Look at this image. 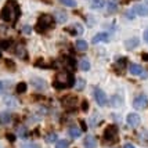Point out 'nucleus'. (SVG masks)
I'll list each match as a JSON object with an SVG mask.
<instances>
[{"label":"nucleus","mask_w":148,"mask_h":148,"mask_svg":"<svg viewBox=\"0 0 148 148\" xmlns=\"http://www.w3.org/2000/svg\"><path fill=\"white\" fill-rule=\"evenodd\" d=\"M104 4H105V1H104V0H91V8H94V10H100V8H103Z\"/></svg>","instance_id":"nucleus-21"},{"label":"nucleus","mask_w":148,"mask_h":148,"mask_svg":"<svg viewBox=\"0 0 148 148\" xmlns=\"http://www.w3.org/2000/svg\"><path fill=\"white\" fill-rule=\"evenodd\" d=\"M75 47H76L77 51H86L87 50V42H84L83 39H77L76 43H75Z\"/></svg>","instance_id":"nucleus-15"},{"label":"nucleus","mask_w":148,"mask_h":148,"mask_svg":"<svg viewBox=\"0 0 148 148\" xmlns=\"http://www.w3.org/2000/svg\"><path fill=\"white\" fill-rule=\"evenodd\" d=\"M46 141H47V143L57 141V134H56V133H50V134H47V136H46Z\"/></svg>","instance_id":"nucleus-28"},{"label":"nucleus","mask_w":148,"mask_h":148,"mask_svg":"<svg viewBox=\"0 0 148 148\" xmlns=\"http://www.w3.org/2000/svg\"><path fill=\"white\" fill-rule=\"evenodd\" d=\"M26 89H28L26 83H25V82H21V83L17 84V89H15V90H17V93H18V94H22V93H25V91H26Z\"/></svg>","instance_id":"nucleus-22"},{"label":"nucleus","mask_w":148,"mask_h":148,"mask_svg":"<svg viewBox=\"0 0 148 148\" xmlns=\"http://www.w3.org/2000/svg\"><path fill=\"white\" fill-rule=\"evenodd\" d=\"M94 100H96V103L98 104V105H101V107L107 105V103H108L107 94H105L101 89H98V87L94 89Z\"/></svg>","instance_id":"nucleus-6"},{"label":"nucleus","mask_w":148,"mask_h":148,"mask_svg":"<svg viewBox=\"0 0 148 148\" xmlns=\"http://www.w3.org/2000/svg\"><path fill=\"white\" fill-rule=\"evenodd\" d=\"M31 83H32L33 87H36L39 90H45L46 89V82L43 79H40V77H32Z\"/></svg>","instance_id":"nucleus-10"},{"label":"nucleus","mask_w":148,"mask_h":148,"mask_svg":"<svg viewBox=\"0 0 148 148\" xmlns=\"http://www.w3.org/2000/svg\"><path fill=\"white\" fill-rule=\"evenodd\" d=\"M18 134L21 136V137H25V136H26V129H25V127H19V129H18Z\"/></svg>","instance_id":"nucleus-34"},{"label":"nucleus","mask_w":148,"mask_h":148,"mask_svg":"<svg viewBox=\"0 0 148 148\" xmlns=\"http://www.w3.org/2000/svg\"><path fill=\"white\" fill-rule=\"evenodd\" d=\"M126 64H127V60H126L125 57H122V58H119V60L116 61L115 68H116V69H121V71H123V69H125V66H126Z\"/></svg>","instance_id":"nucleus-19"},{"label":"nucleus","mask_w":148,"mask_h":148,"mask_svg":"<svg viewBox=\"0 0 148 148\" xmlns=\"http://www.w3.org/2000/svg\"><path fill=\"white\" fill-rule=\"evenodd\" d=\"M21 15V10H19V4L15 0H7V3L0 11V18L6 22L10 24H15L17 19Z\"/></svg>","instance_id":"nucleus-1"},{"label":"nucleus","mask_w":148,"mask_h":148,"mask_svg":"<svg viewBox=\"0 0 148 148\" xmlns=\"http://www.w3.org/2000/svg\"><path fill=\"white\" fill-rule=\"evenodd\" d=\"M10 46H11V40H1V42H0V47H1L3 50L10 49Z\"/></svg>","instance_id":"nucleus-29"},{"label":"nucleus","mask_w":148,"mask_h":148,"mask_svg":"<svg viewBox=\"0 0 148 148\" xmlns=\"http://www.w3.org/2000/svg\"><path fill=\"white\" fill-rule=\"evenodd\" d=\"M110 40V36L107 33H97L96 36L93 38V43H100V42H108Z\"/></svg>","instance_id":"nucleus-14"},{"label":"nucleus","mask_w":148,"mask_h":148,"mask_svg":"<svg viewBox=\"0 0 148 148\" xmlns=\"http://www.w3.org/2000/svg\"><path fill=\"white\" fill-rule=\"evenodd\" d=\"M143 58H145V60H148V54H143Z\"/></svg>","instance_id":"nucleus-43"},{"label":"nucleus","mask_w":148,"mask_h":148,"mask_svg":"<svg viewBox=\"0 0 148 148\" xmlns=\"http://www.w3.org/2000/svg\"><path fill=\"white\" fill-rule=\"evenodd\" d=\"M61 104H62V107H64L65 110L72 111L73 108H76L77 98H76V96H73V94H68V96H65L61 98Z\"/></svg>","instance_id":"nucleus-5"},{"label":"nucleus","mask_w":148,"mask_h":148,"mask_svg":"<svg viewBox=\"0 0 148 148\" xmlns=\"http://www.w3.org/2000/svg\"><path fill=\"white\" fill-rule=\"evenodd\" d=\"M138 43H140V40H138L137 38H133V39H129V40L125 43V46H126V49H127V50H132V49L137 47Z\"/></svg>","instance_id":"nucleus-16"},{"label":"nucleus","mask_w":148,"mask_h":148,"mask_svg":"<svg viewBox=\"0 0 148 148\" xmlns=\"http://www.w3.org/2000/svg\"><path fill=\"white\" fill-rule=\"evenodd\" d=\"M83 145L86 148H96L97 145V140L94 136H86V138H84L83 141Z\"/></svg>","instance_id":"nucleus-11"},{"label":"nucleus","mask_w":148,"mask_h":148,"mask_svg":"<svg viewBox=\"0 0 148 148\" xmlns=\"http://www.w3.org/2000/svg\"><path fill=\"white\" fill-rule=\"evenodd\" d=\"M147 105H148V98L144 94L137 96L134 98V101H133V107L136 110H144V108H147Z\"/></svg>","instance_id":"nucleus-7"},{"label":"nucleus","mask_w":148,"mask_h":148,"mask_svg":"<svg viewBox=\"0 0 148 148\" xmlns=\"http://www.w3.org/2000/svg\"><path fill=\"white\" fill-rule=\"evenodd\" d=\"M75 83H76V90H79V91L83 90V87H84V80L83 79H77Z\"/></svg>","instance_id":"nucleus-31"},{"label":"nucleus","mask_w":148,"mask_h":148,"mask_svg":"<svg viewBox=\"0 0 148 148\" xmlns=\"http://www.w3.org/2000/svg\"><path fill=\"white\" fill-rule=\"evenodd\" d=\"M133 11H134V13H137V14H140L141 17H147V15H148V8L145 6H136Z\"/></svg>","instance_id":"nucleus-18"},{"label":"nucleus","mask_w":148,"mask_h":148,"mask_svg":"<svg viewBox=\"0 0 148 148\" xmlns=\"http://www.w3.org/2000/svg\"><path fill=\"white\" fill-rule=\"evenodd\" d=\"M80 69H82V71H89V69H90V62H89L86 58H83V60L80 61Z\"/></svg>","instance_id":"nucleus-25"},{"label":"nucleus","mask_w":148,"mask_h":148,"mask_svg":"<svg viewBox=\"0 0 148 148\" xmlns=\"http://www.w3.org/2000/svg\"><path fill=\"white\" fill-rule=\"evenodd\" d=\"M80 125H82V129H83V130H86V125H84V122H83V121L80 122Z\"/></svg>","instance_id":"nucleus-42"},{"label":"nucleus","mask_w":148,"mask_h":148,"mask_svg":"<svg viewBox=\"0 0 148 148\" xmlns=\"http://www.w3.org/2000/svg\"><path fill=\"white\" fill-rule=\"evenodd\" d=\"M72 28H75V29H68V31L71 33H73V35H75V33H77V35H82V33H83V28H82V25H79V24H77V25H73Z\"/></svg>","instance_id":"nucleus-23"},{"label":"nucleus","mask_w":148,"mask_h":148,"mask_svg":"<svg viewBox=\"0 0 148 148\" xmlns=\"http://www.w3.org/2000/svg\"><path fill=\"white\" fill-rule=\"evenodd\" d=\"M129 71H130L132 75H136V76L148 77V73H145V69L143 68L141 65H138V64H130L129 65Z\"/></svg>","instance_id":"nucleus-8"},{"label":"nucleus","mask_w":148,"mask_h":148,"mask_svg":"<svg viewBox=\"0 0 148 148\" xmlns=\"http://www.w3.org/2000/svg\"><path fill=\"white\" fill-rule=\"evenodd\" d=\"M68 133H69V136H71L72 138H77V137H80V134H82V130L77 129L76 126H71L69 130H68Z\"/></svg>","instance_id":"nucleus-17"},{"label":"nucleus","mask_w":148,"mask_h":148,"mask_svg":"<svg viewBox=\"0 0 148 148\" xmlns=\"http://www.w3.org/2000/svg\"><path fill=\"white\" fill-rule=\"evenodd\" d=\"M69 147V141H66V140H58L56 143V148H68Z\"/></svg>","instance_id":"nucleus-26"},{"label":"nucleus","mask_w":148,"mask_h":148,"mask_svg":"<svg viewBox=\"0 0 148 148\" xmlns=\"http://www.w3.org/2000/svg\"><path fill=\"white\" fill-rule=\"evenodd\" d=\"M104 140L110 144H114V143L118 141V127L114 125L108 126L104 130Z\"/></svg>","instance_id":"nucleus-4"},{"label":"nucleus","mask_w":148,"mask_h":148,"mask_svg":"<svg viewBox=\"0 0 148 148\" xmlns=\"http://www.w3.org/2000/svg\"><path fill=\"white\" fill-rule=\"evenodd\" d=\"M144 39H145V42L148 43V29H145V32H144Z\"/></svg>","instance_id":"nucleus-39"},{"label":"nucleus","mask_w":148,"mask_h":148,"mask_svg":"<svg viewBox=\"0 0 148 148\" xmlns=\"http://www.w3.org/2000/svg\"><path fill=\"white\" fill-rule=\"evenodd\" d=\"M3 89H4V83H3V82H0V93L3 91Z\"/></svg>","instance_id":"nucleus-41"},{"label":"nucleus","mask_w":148,"mask_h":148,"mask_svg":"<svg viewBox=\"0 0 148 148\" xmlns=\"http://www.w3.org/2000/svg\"><path fill=\"white\" fill-rule=\"evenodd\" d=\"M60 3L64 4V6H68V7H75L76 6V1H75V0H60Z\"/></svg>","instance_id":"nucleus-27"},{"label":"nucleus","mask_w":148,"mask_h":148,"mask_svg":"<svg viewBox=\"0 0 148 148\" xmlns=\"http://www.w3.org/2000/svg\"><path fill=\"white\" fill-rule=\"evenodd\" d=\"M116 8H118V7H116L115 3H110V4H108V11H111V13H112V11H115Z\"/></svg>","instance_id":"nucleus-35"},{"label":"nucleus","mask_w":148,"mask_h":148,"mask_svg":"<svg viewBox=\"0 0 148 148\" xmlns=\"http://www.w3.org/2000/svg\"><path fill=\"white\" fill-rule=\"evenodd\" d=\"M75 84V77L72 75L71 72L68 71H62V72H58L56 75V79L53 82V86L61 90V89H69Z\"/></svg>","instance_id":"nucleus-2"},{"label":"nucleus","mask_w":148,"mask_h":148,"mask_svg":"<svg viewBox=\"0 0 148 148\" xmlns=\"http://www.w3.org/2000/svg\"><path fill=\"white\" fill-rule=\"evenodd\" d=\"M6 137H7V140H8V141H15V136L14 134H10V133H8V134H6Z\"/></svg>","instance_id":"nucleus-36"},{"label":"nucleus","mask_w":148,"mask_h":148,"mask_svg":"<svg viewBox=\"0 0 148 148\" xmlns=\"http://www.w3.org/2000/svg\"><path fill=\"white\" fill-rule=\"evenodd\" d=\"M11 118H13V116H11L10 112H1V114H0V125H3V126H4V125H8V123L11 122Z\"/></svg>","instance_id":"nucleus-12"},{"label":"nucleus","mask_w":148,"mask_h":148,"mask_svg":"<svg viewBox=\"0 0 148 148\" xmlns=\"http://www.w3.org/2000/svg\"><path fill=\"white\" fill-rule=\"evenodd\" d=\"M31 31H32V29H31V26L29 25H25L24 26V29H22V32L24 33H31Z\"/></svg>","instance_id":"nucleus-37"},{"label":"nucleus","mask_w":148,"mask_h":148,"mask_svg":"<svg viewBox=\"0 0 148 148\" xmlns=\"http://www.w3.org/2000/svg\"><path fill=\"white\" fill-rule=\"evenodd\" d=\"M45 1H49V3H50V1H51V0H45Z\"/></svg>","instance_id":"nucleus-44"},{"label":"nucleus","mask_w":148,"mask_h":148,"mask_svg":"<svg viewBox=\"0 0 148 148\" xmlns=\"http://www.w3.org/2000/svg\"><path fill=\"white\" fill-rule=\"evenodd\" d=\"M15 54H17V57L21 58V60H26V58H28V54H26V50L24 46H17V47H15Z\"/></svg>","instance_id":"nucleus-13"},{"label":"nucleus","mask_w":148,"mask_h":148,"mask_svg":"<svg viewBox=\"0 0 148 148\" xmlns=\"http://www.w3.org/2000/svg\"><path fill=\"white\" fill-rule=\"evenodd\" d=\"M127 125L130 127H137L140 125V116L137 114H129L127 115Z\"/></svg>","instance_id":"nucleus-9"},{"label":"nucleus","mask_w":148,"mask_h":148,"mask_svg":"<svg viewBox=\"0 0 148 148\" xmlns=\"http://www.w3.org/2000/svg\"><path fill=\"white\" fill-rule=\"evenodd\" d=\"M126 17L129 19H133L134 18V11H133V10H127V11H126Z\"/></svg>","instance_id":"nucleus-33"},{"label":"nucleus","mask_w":148,"mask_h":148,"mask_svg":"<svg viewBox=\"0 0 148 148\" xmlns=\"http://www.w3.org/2000/svg\"><path fill=\"white\" fill-rule=\"evenodd\" d=\"M56 15H57V18L54 19H57L58 22H65L66 21V14L62 13V11H56Z\"/></svg>","instance_id":"nucleus-24"},{"label":"nucleus","mask_w":148,"mask_h":148,"mask_svg":"<svg viewBox=\"0 0 148 148\" xmlns=\"http://www.w3.org/2000/svg\"><path fill=\"white\" fill-rule=\"evenodd\" d=\"M110 103L112 104V107H121L122 103H123V100L119 96H114V97H111Z\"/></svg>","instance_id":"nucleus-20"},{"label":"nucleus","mask_w":148,"mask_h":148,"mask_svg":"<svg viewBox=\"0 0 148 148\" xmlns=\"http://www.w3.org/2000/svg\"><path fill=\"white\" fill-rule=\"evenodd\" d=\"M123 148H136V147L133 145V144H125V147Z\"/></svg>","instance_id":"nucleus-40"},{"label":"nucleus","mask_w":148,"mask_h":148,"mask_svg":"<svg viewBox=\"0 0 148 148\" xmlns=\"http://www.w3.org/2000/svg\"><path fill=\"white\" fill-rule=\"evenodd\" d=\"M21 148H40V145L36 143H25L21 145Z\"/></svg>","instance_id":"nucleus-30"},{"label":"nucleus","mask_w":148,"mask_h":148,"mask_svg":"<svg viewBox=\"0 0 148 148\" xmlns=\"http://www.w3.org/2000/svg\"><path fill=\"white\" fill-rule=\"evenodd\" d=\"M54 24H56V19H54L53 15H50V14H42V15L39 17L36 25H35V29H36L39 33H45V32H47V31L53 29V28H54Z\"/></svg>","instance_id":"nucleus-3"},{"label":"nucleus","mask_w":148,"mask_h":148,"mask_svg":"<svg viewBox=\"0 0 148 148\" xmlns=\"http://www.w3.org/2000/svg\"><path fill=\"white\" fill-rule=\"evenodd\" d=\"M4 64H6L7 68H11V69H14V68H15V65H14V62L11 61V60H6V61H4Z\"/></svg>","instance_id":"nucleus-32"},{"label":"nucleus","mask_w":148,"mask_h":148,"mask_svg":"<svg viewBox=\"0 0 148 148\" xmlns=\"http://www.w3.org/2000/svg\"><path fill=\"white\" fill-rule=\"evenodd\" d=\"M87 108H89V103L84 100L83 103H82V110H83V111H87Z\"/></svg>","instance_id":"nucleus-38"}]
</instances>
